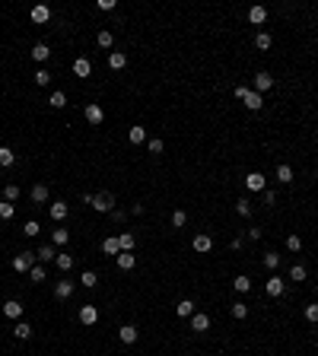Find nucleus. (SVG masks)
<instances>
[{
  "instance_id": "nucleus-18",
  "label": "nucleus",
  "mask_w": 318,
  "mask_h": 356,
  "mask_svg": "<svg viewBox=\"0 0 318 356\" xmlns=\"http://www.w3.org/2000/svg\"><path fill=\"white\" fill-rule=\"evenodd\" d=\"M48 16H51V10H48L45 3L32 6V23H48Z\"/></svg>"
},
{
  "instance_id": "nucleus-35",
  "label": "nucleus",
  "mask_w": 318,
  "mask_h": 356,
  "mask_svg": "<svg viewBox=\"0 0 318 356\" xmlns=\"http://www.w3.org/2000/svg\"><path fill=\"white\" fill-rule=\"evenodd\" d=\"M232 286H235V293H248V290H252V280H248V277H235Z\"/></svg>"
},
{
  "instance_id": "nucleus-16",
  "label": "nucleus",
  "mask_w": 318,
  "mask_h": 356,
  "mask_svg": "<svg viewBox=\"0 0 318 356\" xmlns=\"http://www.w3.org/2000/svg\"><path fill=\"white\" fill-rule=\"evenodd\" d=\"M175 315H178V318H191V315H194V302L191 299H181L178 305H175Z\"/></svg>"
},
{
  "instance_id": "nucleus-21",
  "label": "nucleus",
  "mask_w": 318,
  "mask_h": 356,
  "mask_svg": "<svg viewBox=\"0 0 318 356\" xmlns=\"http://www.w3.org/2000/svg\"><path fill=\"white\" fill-rule=\"evenodd\" d=\"M242 102H245V109H252V111H261V105H264V102H261V96H258V92H248V96L245 99H242Z\"/></svg>"
},
{
  "instance_id": "nucleus-46",
  "label": "nucleus",
  "mask_w": 318,
  "mask_h": 356,
  "mask_svg": "<svg viewBox=\"0 0 318 356\" xmlns=\"http://www.w3.org/2000/svg\"><path fill=\"white\" fill-rule=\"evenodd\" d=\"M277 264H280V254H277V251H267V254H264V267H270V271H274Z\"/></svg>"
},
{
  "instance_id": "nucleus-23",
  "label": "nucleus",
  "mask_w": 318,
  "mask_h": 356,
  "mask_svg": "<svg viewBox=\"0 0 318 356\" xmlns=\"http://www.w3.org/2000/svg\"><path fill=\"white\" fill-rule=\"evenodd\" d=\"M283 286H287V283H283V277H270L267 280V296H280Z\"/></svg>"
},
{
  "instance_id": "nucleus-12",
  "label": "nucleus",
  "mask_w": 318,
  "mask_h": 356,
  "mask_svg": "<svg viewBox=\"0 0 318 356\" xmlns=\"http://www.w3.org/2000/svg\"><path fill=\"white\" fill-rule=\"evenodd\" d=\"M191 245H194V251L207 254V251H210V248H213V239H210V236H204V232H201V236H194V242H191Z\"/></svg>"
},
{
  "instance_id": "nucleus-27",
  "label": "nucleus",
  "mask_w": 318,
  "mask_h": 356,
  "mask_svg": "<svg viewBox=\"0 0 318 356\" xmlns=\"http://www.w3.org/2000/svg\"><path fill=\"white\" fill-rule=\"evenodd\" d=\"M32 200H35V204H45V200H48V185H32Z\"/></svg>"
},
{
  "instance_id": "nucleus-40",
  "label": "nucleus",
  "mask_w": 318,
  "mask_h": 356,
  "mask_svg": "<svg viewBox=\"0 0 318 356\" xmlns=\"http://www.w3.org/2000/svg\"><path fill=\"white\" fill-rule=\"evenodd\" d=\"M29 277H32V283H42V280H45V267H42V264H32Z\"/></svg>"
},
{
  "instance_id": "nucleus-3",
  "label": "nucleus",
  "mask_w": 318,
  "mask_h": 356,
  "mask_svg": "<svg viewBox=\"0 0 318 356\" xmlns=\"http://www.w3.org/2000/svg\"><path fill=\"white\" fill-rule=\"evenodd\" d=\"M67 213H70V207H67L64 200H54V204L48 207V217L54 219V223H60V219H67Z\"/></svg>"
},
{
  "instance_id": "nucleus-34",
  "label": "nucleus",
  "mask_w": 318,
  "mask_h": 356,
  "mask_svg": "<svg viewBox=\"0 0 318 356\" xmlns=\"http://www.w3.org/2000/svg\"><path fill=\"white\" fill-rule=\"evenodd\" d=\"M13 213H16V207L10 200H0V219H13Z\"/></svg>"
},
{
  "instance_id": "nucleus-43",
  "label": "nucleus",
  "mask_w": 318,
  "mask_h": 356,
  "mask_svg": "<svg viewBox=\"0 0 318 356\" xmlns=\"http://www.w3.org/2000/svg\"><path fill=\"white\" fill-rule=\"evenodd\" d=\"M16 197H19V185H6L3 188V200H10V204H13Z\"/></svg>"
},
{
  "instance_id": "nucleus-17",
  "label": "nucleus",
  "mask_w": 318,
  "mask_h": 356,
  "mask_svg": "<svg viewBox=\"0 0 318 356\" xmlns=\"http://www.w3.org/2000/svg\"><path fill=\"white\" fill-rule=\"evenodd\" d=\"M124 64H127V55H121V51H112V55H108V67H112V70H124Z\"/></svg>"
},
{
  "instance_id": "nucleus-45",
  "label": "nucleus",
  "mask_w": 318,
  "mask_h": 356,
  "mask_svg": "<svg viewBox=\"0 0 318 356\" xmlns=\"http://www.w3.org/2000/svg\"><path fill=\"white\" fill-rule=\"evenodd\" d=\"M35 83H38V86H48V83H51V73L45 70V67H42V70H35Z\"/></svg>"
},
{
  "instance_id": "nucleus-52",
  "label": "nucleus",
  "mask_w": 318,
  "mask_h": 356,
  "mask_svg": "<svg viewBox=\"0 0 318 356\" xmlns=\"http://www.w3.org/2000/svg\"><path fill=\"white\" fill-rule=\"evenodd\" d=\"M264 204H277V194L274 191H264Z\"/></svg>"
},
{
  "instance_id": "nucleus-20",
  "label": "nucleus",
  "mask_w": 318,
  "mask_h": 356,
  "mask_svg": "<svg viewBox=\"0 0 318 356\" xmlns=\"http://www.w3.org/2000/svg\"><path fill=\"white\" fill-rule=\"evenodd\" d=\"M102 251H105V254H121V242H118V236H108V239L102 242Z\"/></svg>"
},
{
  "instance_id": "nucleus-48",
  "label": "nucleus",
  "mask_w": 318,
  "mask_h": 356,
  "mask_svg": "<svg viewBox=\"0 0 318 356\" xmlns=\"http://www.w3.org/2000/svg\"><path fill=\"white\" fill-rule=\"evenodd\" d=\"M287 248H289V251H299V248H302V239L299 236H287Z\"/></svg>"
},
{
  "instance_id": "nucleus-49",
  "label": "nucleus",
  "mask_w": 318,
  "mask_h": 356,
  "mask_svg": "<svg viewBox=\"0 0 318 356\" xmlns=\"http://www.w3.org/2000/svg\"><path fill=\"white\" fill-rule=\"evenodd\" d=\"M146 150L159 156V153H162V140H146Z\"/></svg>"
},
{
  "instance_id": "nucleus-19",
  "label": "nucleus",
  "mask_w": 318,
  "mask_h": 356,
  "mask_svg": "<svg viewBox=\"0 0 318 356\" xmlns=\"http://www.w3.org/2000/svg\"><path fill=\"white\" fill-rule=\"evenodd\" d=\"M35 258L38 261H58V248H54V245H42L35 251Z\"/></svg>"
},
{
  "instance_id": "nucleus-5",
  "label": "nucleus",
  "mask_w": 318,
  "mask_h": 356,
  "mask_svg": "<svg viewBox=\"0 0 318 356\" xmlns=\"http://www.w3.org/2000/svg\"><path fill=\"white\" fill-rule=\"evenodd\" d=\"M270 86H274V77H270V73H264V70L255 73V92H258V96H261V92H267Z\"/></svg>"
},
{
  "instance_id": "nucleus-29",
  "label": "nucleus",
  "mask_w": 318,
  "mask_h": 356,
  "mask_svg": "<svg viewBox=\"0 0 318 356\" xmlns=\"http://www.w3.org/2000/svg\"><path fill=\"white\" fill-rule=\"evenodd\" d=\"M306 277H309V271H306L302 264H293V267H289V280H296V283H302Z\"/></svg>"
},
{
  "instance_id": "nucleus-11",
  "label": "nucleus",
  "mask_w": 318,
  "mask_h": 356,
  "mask_svg": "<svg viewBox=\"0 0 318 356\" xmlns=\"http://www.w3.org/2000/svg\"><path fill=\"white\" fill-rule=\"evenodd\" d=\"M51 57V48L45 42H38V45H32V60H38V64H45V60Z\"/></svg>"
},
{
  "instance_id": "nucleus-39",
  "label": "nucleus",
  "mask_w": 318,
  "mask_h": 356,
  "mask_svg": "<svg viewBox=\"0 0 318 356\" xmlns=\"http://www.w3.org/2000/svg\"><path fill=\"white\" fill-rule=\"evenodd\" d=\"M302 315H306V321L318 325V305H315V302H312V305H306V308H302Z\"/></svg>"
},
{
  "instance_id": "nucleus-26",
  "label": "nucleus",
  "mask_w": 318,
  "mask_h": 356,
  "mask_svg": "<svg viewBox=\"0 0 318 356\" xmlns=\"http://www.w3.org/2000/svg\"><path fill=\"white\" fill-rule=\"evenodd\" d=\"M127 140H131L134 146H137V143H146V131H144V127H131V131H127Z\"/></svg>"
},
{
  "instance_id": "nucleus-38",
  "label": "nucleus",
  "mask_w": 318,
  "mask_h": 356,
  "mask_svg": "<svg viewBox=\"0 0 318 356\" xmlns=\"http://www.w3.org/2000/svg\"><path fill=\"white\" fill-rule=\"evenodd\" d=\"M235 213H239V217H252V204H248L245 197L235 200Z\"/></svg>"
},
{
  "instance_id": "nucleus-47",
  "label": "nucleus",
  "mask_w": 318,
  "mask_h": 356,
  "mask_svg": "<svg viewBox=\"0 0 318 356\" xmlns=\"http://www.w3.org/2000/svg\"><path fill=\"white\" fill-rule=\"evenodd\" d=\"M185 223H188V213L185 210H175L172 213V226H185Z\"/></svg>"
},
{
  "instance_id": "nucleus-25",
  "label": "nucleus",
  "mask_w": 318,
  "mask_h": 356,
  "mask_svg": "<svg viewBox=\"0 0 318 356\" xmlns=\"http://www.w3.org/2000/svg\"><path fill=\"white\" fill-rule=\"evenodd\" d=\"M67 242H70V232H67V229H54V232H51V245H54V248L67 245Z\"/></svg>"
},
{
  "instance_id": "nucleus-32",
  "label": "nucleus",
  "mask_w": 318,
  "mask_h": 356,
  "mask_svg": "<svg viewBox=\"0 0 318 356\" xmlns=\"http://www.w3.org/2000/svg\"><path fill=\"white\" fill-rule=\"evenodd\" d=\"M255 45H258V48H261V51H267V48H270V45H274V38H270V35H267V32H258V35H255Z\"/></svg>"
},
{
  "instance_id": "nucleus-37",
  "label": "nucleus",
  "mask_w": 318,
  "mask_h": 356,
  "mask_svg": "<svg viewBox=\"0 0 318 356\" xmlns=\"http://www.w3.org/2000/svg\"><path fill=\"white\" fill-rule=\"evenodd\" d=\"M70 267H73V258H70V254H60V251H58V271L67 274Z\"/></svg>"
},
{
  "instance_id": "nucleus-10",
  "label": "nucleus",
  "mask_w": 318,
  "mask_h": 356,
  "mask_svg": "<svg viewBox=\"0 0 318 356\" xmlns=\"http://www.w3.org/2000/svg\"><path fill=\"white\" fill-rule=\"evenodd\" d=\"M73 296V283L70 280H58V286H54V299H70Z\"/></svg>"
},
{
  "instance_id": "nucleus-14",
  "label": "nucleus",
  "mask_w": 318,
  "mask_h": 356,
  "mask_svg": "<svg viewBox=\"0 0 318 356\" xmlns=\"http://www.w3.org/2000/svg\"><path fill=\"white\" fill-rule=\"evenodd\" d=\"M80 321H83V325H96V321H99L96 305H83V308H80Z\"/></svg>"
},
{
  "instance_id": "nucleus-33",
  "label": "nucleus",
  "mask_w": 318,
  "mask_h": 356,
  "mask_svg": "<svg viewBox=\"0 0 318 356\" xmlns=\"http://www.w3.org/2000/svg\"><path fill=\"white\" fill-rule=\"evenodd\" d=\"M96 42L102 45V48H112V45H115V35H112V32H108V29H102V32H99V35H96Z\"/></svg>"
},
{
  "instance_id": "nucleus-15",
  "label": "nucleus",
  "mask_w": 318,
  "mask_h": 356,
  "mask_svg": "<svg viewBox=\"0 0 318 356\" xmlns=\"http://www.w3.org/2000/svg\"><path fill=\"white\" fill-rule=\"evenodd\" d=\"M248 19H252L255 26H264L267 23V10L264 6H252V10H248Z\"/></svg>"
},
{
  "instance_id": "nucleus-30",
  "label": "nucleus",
  "mask_w": 318,
  "mask_h": 356,
  "mask_svg": "<svg viewBox=\"0 0 318 356\" xmlns=\"http://www.w3.org/2000/svg\"><path fill=\"white\" fill-rule=\"evenodd\" d=\"M277 181H280V185H289V181H293V169H289V165H277Z\"/></svg>"
},
{
  "instance_id": "nucleus-42",
  "label": "nucleus",
  "mask_w": 318,
  "mask_h": 356,
  "mask_svg": "<svg viewBox=\"0 0 318 356\" xmlns=\"http://www.w3.org/2000/svg\"><path fill=\"white\" fill-rule=\"evenodd\" d=\"M80 280H83V286H86V290H92V286L99 283V277H96L92 271H83V277H80Z\"/></svg>"
},
{
  "instance_id": "nucleus-41",
  "label": "nucleus",
  "mask_w": 318,
  "mask_h": 356,
  "mask_svg": "<svg viewBox=\"0 0 318 356\" xmlns=\"http://www.w3.org/2000/svg\"><path fill=\"white\" fill-rule=\"evenodd\" d=\"M232 318H248V305H245V302H235V305H232Z\"/></svg>"
},
{
  "instance_id": "nucleus-28",
  "label": "nucleus",
  "mask_w": 318,
  "mask_h": 356,
  "mask_svg": "<svg viewBox=\"0 0 318 356\" xmlns=\"http://www.w3.org/2000/svg\"><path fill=\"white\" fill-rule=\"evenodd\" d=\"M13 334H16L19 340H29V337H32V325H26V321H16V328H13Z\"/></svg>"
},
{
  "instance_id": "nucleus-2",
  "label": "nucleus",
  "mask_w": 318,
  "mask_h": 356,
  "mask_svg": "<svg viewBox=\"0 0 318 356\" xmlns=\"http://www.w3.org/2000/svg\"><path fill=\"white\" fill-rule=\"evenodd\" d=\"M35 254L32 251H23V254H16V258H13V271H19V274H26V271H32V264H35Z\"/></svg>"
},
{
  "instance_id": "nucleus-9",
  "label": "nucleus",
  "mask_w": 318,
  "mask_h": 356,
  "mask_svg": "<svg viewBox=\"0 0 318 356\" xmlns=\"http://www.w3.org/2000/svg\"><path fill=\"white\" fill-rule=\"evenodd\" d=\"M207 328H210V315L194 312V315H191V331H207Z\"/></svg>"
},
{
  "instance_id": "nucleus-31",
  "label": "nucleus",
  "mask_w": 318,
  "mask_h": 356,
  "mask_svg": "<svg viewBox=\"0 0 318 356\" xmlns=\"http://www.w3.org/2000/svg\"><path fill=\"white\" fill-rule=\"evenodd\" d=\"M48 105H51V109H64V105H67V96H64V92H51V96H48Z\"/></svg>"
},
{
  "instance_id": "nucleus-44",
  "label": "nucleus",
  "mask_w": 318,
  "mask_h": 356,
  "mask_svg": "<svg viewBox=\"0 0 318 356\" xmlns=\"http://www.w3.org/2000/svg\"><path fill=\"white\" fill-rule=\"evenodd\" d=\"M38 229H42V226H38L35 219H29V223L23 226V232H26V236H29V239H35V236H38Z\"/></svg>"
},
{
  "instance_id": "nucleus-13",
  "label": "nucleus",
  "mask_w": 318,
  "mask_h": 356,
  "mask_svg": "<svg viewBox=\"0 0 318 356\" xmlns=\"http://www.w3.org/2000/svg\"><path fill=\"white\" fill-rule=\"evenodd\" d=\"M3 315L6 318H23V302H16V299L3 302Z\"/></svg>"
},
{
  "instance_id": "nucleus-8",
  "label": "nucleus",
  "mask_w": 318,
  "mask_h": 356,
  "mask_svg": "<svg viewBox=\"0 0 318 356\" xmlns=\"http://www.w3.org/2000/svg\"><path fill=\"white\" fill-rule=\"evenodd\" d=\"M102 118H105V111H102V105H86V121H89V124H102Z\"/></svg>"
},
{
  "instance_id": "nucleus-22",
  "label": "nucleus",
  "mask_w": 318,
  "mask_h": 356,
  "mask_svg": "<svg viewBox=\"0 0 318 356\" xmlns=\"http://www.w3.org/2000/svg\"><path fill=\"white\" fill-rule=\"evenodd\" d=\"M134 261H137V258H134V251H121L118 254V267H121V271H134Z\"/></svg>"
},
{
  "instance_id": "nucleus-6",
  "label": "nucleus",
  "mask_w": 318,
  "mask_h": 356,
  "mask_svg": "<svg viewBox=\"0 0 318 356\" xmlns=\"http://www.w3.org/2000/svg\"><path fill=\"white\" fill-rule=\"evenodd\" d=\"M73 73L86 80V77L92 73V60H89V57H77V60H73Z\"/></svg>"
},
{
  "instance_id": "nucleus-1",
  "label": "nucleus",
  "mask_w": 318,
  "mask_h": 356,
  "mask_svg": "<svg viewBox=\"0 0 318 356\" xmlns=\"http://www.w3.org/2000/svg\"><path fill=\"white\" fill-rule=\"evenodd\" d=\"M92 210H99V213L115 210V194H92Z\"/></svg>"
},
{
  "instance_id": "nucleus-50",
  "label": "nucleus",
  "mask_w": 318,
  "mask_h": 356,
  "mask_svg": "<svg viewBox=\"0 0 318 356\" xmlns=\"http://www.w3.org/2000/svg\"><path fill=\"white\" fill-rule=\"evenodd\" d=\"M248 92H252V89H248V86H235V99H245Z\"/></svg>"
},
{
  "instance_id": "nucleus-7",
  "label": "nucleus",
  "mask_w": 318,
  "mask_h": 356,
  "mask_svg": "<svg viewBox=\"0 0 318 356\" xmlns=\"http://www.w3.org/2000/svg\"><path fill=\"white\" fill-rule=\"evenodd\" d=\"M245 188L248 191H264V175H261V172H248L245 175Z\"/></svg>"
},
{
  "instance_id": "nucleus-36",
  "label": "nucleus",
  "mask_w": 318,
  "mask_h": 356,
  "mask_svg": "<svg viewBox=\"0 0 318 356\" xmlns=\"http://www.w3.org/2000/svg\"><path fill=\"white\" fill-rule=\"evenodd\" d=\"M118 242H121V251H134V236L131 232H121Z\"/></svg>"
},
{
  "instance_id": "nucleus-4",
  "label": "nucleus",
  "mask_w": 318,
  "mask_h": 356,
  "mask_svg": "<svg viewBox=\"0 0 318 356\" xmlns=\"http://www.w3.org/2000/svg\"><path fill=\"white\" fill-rule=\"evenodd\" d=\"M118 337H121V344H137L140 331H137L134 325H121V328H118Z\"/></svg>"
},
{
  "instance_id": "nucleus-51",
  "label": "nucleus",
  "mask_w": 318,
  "mask_h": 356,
  "mask_svg": "<svg viewBox=\"0 0 318 356\" xmlns=\"http://www.w3.org/2000/svg\"><path fill=\"white\" fill-rule=\"evenodd\" d=\"M99 10H115V0H99Z\"/></svg>"
},
{
  "instance_id": "nucleus-24",
  "label": "nucleus",
  "mask_w": 318,
  "mask_h": 356,
  "mask_svg": "<svg viewBox=\"0 0 318 356\" xmlns=\"http://www.w3.org/2000/svg\"><path fill=\"white\" fill-rule=\"evenodd\" d=\"M13 163H16V153H13L10 146H0V165H3V169H10Z\"/></svg>"
}]
</instances>
